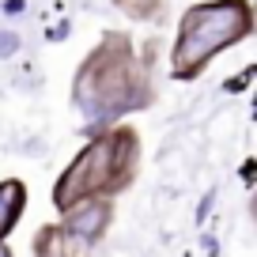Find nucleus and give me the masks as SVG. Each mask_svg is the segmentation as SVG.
<instances>
[{"label":"nucleus","mask_w":257,"mask_h":257,"mask_svg":"<svg viewBox=\"0 0 257 257\" xmlns=\"http://www.w3.org/2000/svg\"><path fill=\"white\" fill-rule=\"evenodd\" d=\"M253 34V4L249 0H208L185 8L178 23V38L170 49V76L197 80L212 64V57L238 46Z\"/></svg>","instance_id":"nucleus-3"},{"label":"nucleus","mask_w":257,"mask_h":257,"mask_svg":"<svg viewBox=\"0 0 257 257\" xmlns=\"http://www.w3.org/2000/svg\"><path fill=\"white\" fill-rule=\"evenodd\" d=\"M27 212V185L19 178H4L0 182V242H8V234L19 227Z\"/></svg>","instance_id":"nucleus-6"},{"label":"nucleus","mask_w":257,"mask_h":257,"mask_svg":"<svg viewBox=\"0 0 257 257\" xmlns=\"http://www.w3.org/2000/svg\"><path fill=\"white\" fill-rule=\"evenodd\" d=\"M113 223V201L110 197H83V201L61 208V227L83 246H95Z\"/></svg>","instance_id":"nucleus-4"},{"label":"nucleus","mask_w":257,"mask_h":257,"mask_svg":"<svg viewBox=\"0 0 257 257\" xmlns=\"http://www.w3.org/2000/svg\"><path fill=\"white\" fill-rule=\"evenodd\" d=\"M140 170V137L137 128L117 121V125L102 128L80 155H76L64 174L53 185V204L57 212L68 204L83 201V197H117L121 189L133 185Z\"/></svg>","instance_id":"nucleus-2"},{"label":"nucleus","mask_w":257,"mask_h":257,"mask_svg":"<svg viewBox=\"0 0 257 257\" xmlns=\"http://www.w3.org/2000/svg\"><path fill=\"white\" fill-rule=\"evenodd\" d=\"M110 4L121 12V16H128L133 23H152V19L163 12L167 0H110Z\"/></svg>","instance_id":"nucleus-7"},{"label":"nucleus","mask_w":257,"mask_h":257,"mask_svg":"<svg viewBox=\"0 0 257 257\" xmlns=\"http://www.w3.org/2000/svg\"><path fill=\"white\" fill-rule=\"evenodd\" d=\"M0 257H12V249H8V242H0Z\"/></svg>","instance_id":"nucleus-8"},{"label":"nucleus","mask_w":257,"mask_h":257,"mask_svg":"<svg viewBox=\"0 0 257 257\" xmlns=\"http://www.w3.org/2000/svg\"><path fill=\"white\" fill-rule=\"evenodd\" d=\"M87 249L91 246H83L80 238H72L61 223L42 227V231L34 234V257H87Z\"/></svg>","instance_id":"nucleus-5"},{"label":"nucleus","mask_w":257,"mask_h":257,"mask_svg":"<svg viewBox=\"0 0 257 257\" xmlns=\"http://www.w3.org/2000/svg\"><path fill=\"white\" fill-rule=\"evenodd\" d=\"M148 61L137 53L128 34H106L76 68L72 102L91 128H110L121 117L152 106Z\"/></svg>","instance_id":"nucleus-1"}]
</instances>
